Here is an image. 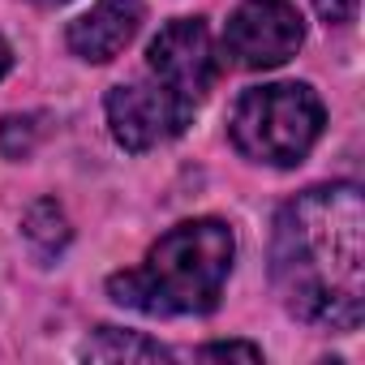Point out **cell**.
I'll list each match as a JSON object with an SVG mask.
<instances>
[{
  "label": "cell",
  "instance_id": "1",
  "mask_svg": "<svg viewBox=\"0 0 365 365\" xmlns=\"http://www.w3.org/2000/svg\"><path fill=\"white\" fill-rule=\"evenodd\" d=\"M275 288L314 327L356 331L365 318V202L356 185H322L275 220Z\"/></svg>",
  "mask_w": 365,
  "mask_h": 365
},
{
  "label": "cell",
  "instance_id": "2",
  "mask_svg": "<svg viewBox=\"0 0 365 365\" xmlns=\"http://www.w3.org/2000/svg\"><path fill=\"white\" fill-rule=\"evenodd\" d=\"M232 258H237V241L228 224L190 220L163 232L138 271L112 275L108 292L116 305H129L155 318L211 314L228 284Z\"/></svg>",
  "mask_w": 365,
  "mask_h": 365
},
{
  "label": "cell",
  "instance_id": "3",
  "mask_svg": "<svg viewBox=\"0 0 365 365\" xmlns=\"http://www.w3.org/2000/svg\"><path fill=\"white\" fill-rule=\"evenodd\" d=\"M228 129L241 155L271 168H292L314 150L322 133V103L305 82L254 86L237 99Z\"/></svg>",
  "mask_w": 365,
  "mask_h": 365
},
{
  "label": "cell",
  "instance_id": "4",
  "mask_svg": "<svg viewBox=\"0 0 365 365\" xmlns=\"http://www.w3.org/2000/svg\"><path fill=\"white\" fill-rule=\"evenodd\" d=\"M146 73L159 78L185 112H198L207 91L215 86V73H220L207 22H198V18L168 22L146 48Z\"/></svg>",
  "mask_w": 365,
  "mask_h": 365
},
{
  "label": "cell",
  "instance_id": "5",
  "mask_svg": "<svg viewBox=\"0 0 365 365\" xmlns=\"http://www.w3.org/2000/svg\"><path fill=\"white\" fill-rule=\"evenodd\" d=\"M305 43V22L284 0H250L224 26V52L241 69H275Z\"/></svg>",
  "mask_w": 365,
  "mask_h": 365
},
{
  "label": "cell",
  "instance_id": "6",
  "mask_svg": "<svg viewBox=\"0 0 365 365\" xmlns=\"http://www.w3.org/2000/svg\"><path fill=\"white\" fill-rule=\"evenodd\" d=\"M190 120H194V112L180 108L172 99V91L150 73L138 82H120L108 95V125L125 150H150V146L176 138Z\"/></svg>",
  "mask_w": 365,
  "mask_h": 365
},
{
  "label": "cell",
  "instance_id": "7",
  "mask_svg": "<svg viewBox=\"0 0 365 365\" xmlns=\"http://www.w3.org/2000/svg\"><path fill=\"white\" fill-rule=\"evenodd\" d=\"M138 26H142V0H99L91 14H82L69 26V48H73V56L103 65L129 48Z\"/></svg>",
  "mask_w": 365,
  "mask_h": 365
},
{
  "label": "cell",
  "instance_id": "8",
  "mask_svg": "<svg viewBox=\"0 0 365 365\" xmlns=\"http://www.w3.org/2000/svg\"><path fill=\"white\" fill-rule=\"evenodd\" d=\"M86 356H91V361H163L168 352H163L155 339L138 335V331L99 327V331H95V339L86 344Z\"/></svg>",
  "mask_w": 365,
  "mask_h": 365
},
{
  "label": "cell",
  "instance_id": "9",
  "mask_svg": "<svg viewBox=\"0 0 365 365\" xmlns=\"http://www.w3.org/2000/svg\"><path fill=\"white\" fill-rule=\"evenodd\" d=\"M22 232H26V241H31L43 258H52V254H61V250L69 245V220H65V211H61L56 202H35V207L26 211Z\"/></svg>",
  "mask_w": 365,
  "mask_h": 365
},
{
  "label": "cell",
  "instance_id": "10",
  "mask_svg": "<svg viewBox=\"0 0 365 365\" xmlns=\"http://www.w3.org/2000/svg\"><path fill=\"white\" fill-rule=\"evenodd\" d=\"M198 356L202 361H250V365H258L262 348H254V344H207Z\"/></svg>",
  "mask_w": 365,
  "mask_h": 365
},
{
  "label": "cell",
  "instance_id": "11",
  "mask_svg": "<svg viewBox=\"0 0 365 365\" xmlns=\"http://www.w3.org/2000/svg\"><path fill=\"white\" fill-rule=\"evenodd\" d=\"M314 9L327 26H348L361 9V0H314Z\"/></svg>",
  "mask_w": 365,
  "mask_h": 365
},
{
  "label": "cell",
  "instance_id": "12",
  "mask_svg": "<svg viewBox=\"0 0 365 365\" xmlns=\"http://www.w3.org/2000/svg\"><path fill=\"white\" fill-rule=\"evenodd\" d=\"M9 65H14V52L5 48V39H0V78H5V73H9Z\"/></svg>",
  "mask_w": 365,
  "mask_h": 365
}]
</instances>
